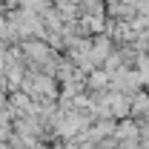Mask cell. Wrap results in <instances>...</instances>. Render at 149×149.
<instances>
[{
  "label": "cell",
  "mask_w": 149,
  "mask_h": 149,
  "mask_svg": "<svg viewBox=\"0 0 149 149\" xmlns=\"http://www.w3.org/2000/svg\"><path fill=\"white\" fill-rule=\"evenodd\" d=\"M89 83H92V86H103V83H106V72H95L92 77H89Z\"/></svg>",
  "instance_id": "cell-1"
}]
</instances>
